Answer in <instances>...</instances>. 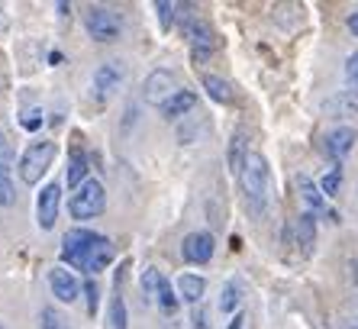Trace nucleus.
I'll return each instance as SVG.
<instances>
[{
	"label": "nucleus",
	"mask_w": 358,
	"mask_h": 329,
	"mask_svg": "<svg viewBox=\"0 0 358 329\" xmlns=\"http://www.w3.org/2000/svg\"><path fill=\"white\" fill-rule=\"evenodd\" d=\"M62 262L68 268H75V272L97 274L113 262V246H110L107 236H100L94 230H84V226H75V230H68L65 239H62Z\"/></svg>",
	"instance_id": "obj_1"
},
{
	"label": "nucleus",
	"mask_w": 358,
	"mask_h": 329,
	"mask_svg": "<svg viewBox=\"0 0 358 329\" xmlns=\"http://www.w3.org/2000/svg\"><path fill=\"white\" fill-rule=\"evenodd\" d=\"M242 194H245V204H249L252 214H265L268 206V194H271V168H268V158L262 152H252L245 168L239 174Z\"/></svg>",
	"instance_id": "obj_2"
},
{
	"label": "nucleus",
	"mask_w": 358,
	"mask_h": 329,
	"mask_svg": "<svg viewBox=\"0 0 358 329\" xmlns=\"http://www.w3.org/2000/svg\"><path fill=\"white\" fill-rule=\"evenodd\" d=\"M55 142L52 139H42V142H33V146H26V152L20 155L17 162V172H20V181L23 184H39L42 174L49 172V164L55 162Z\"/></svg>",
	"instance_id": "obj_3"
},
{
	"label": "nucleus",
	"mask_w": 358,
	"mask_h": 329,
	"mask_svg": "<svg viewBox=\"0 0 358 329\" xmlns=\"http://www.w3.org/2000/svg\"><path fill=\"white\" fill-rule=\"evenodd\" d=\"M68 210H71L75 220H97V216L107 210V190H103V184H100L97 178H87V181L71 194Z\"/></svg>",
	"instance_id": "obj_4"
},
{
	"label": "nucleus",
	"mask_w": 358,
	"mask_h": 329,
	"mask_svg": "<svg viewBox=\"0 0 358 329\" xmlns=\"http://www.w3.org/2000/svg\"><path fill=\"white\" fill-rule=\"evenodd\" d=\"M181 26H184V39L191 46V58L194 62H207L217 52V36H213L210 23L200 20L197 13H187V17H181Z\"/></svg>",
	"instance_id": "obj_5"
},
{
	"label": "nucleus",
	"mask_w": 358,
	"mask_h": 329,
	"mask_svg": "<svg viewBox=\"0 0 358 329\" xmlns=\"http://www.w3.org/2000/svg\"><path fill=\"white\" fill-rule=\"evenodd\" d=\"M84 29H87V36H91L94 42H117L123 23H120V17L110 7H87V13H84Z\"/></svg>",
	"instance_id": "obj_6"
},
{
	"label": "nucleus",
	"mask_w": 358,
	"mask_h": 329,
	"mask_svg": "<svg viewBox=\"0 0 358 329\" xmlns=\"http://www.w3.org/2000/svg\"><path fill=\"white\" fill-rule=\"evenodd\" d=\"M217 252V242L210 236L207 230H197V232H187L181 242V258L187 265H207Z\"/></svg>",
	"instance_id": "obj_7"
},
{
	"label": "nucleus",
	"mask_w": 358,
	"mask_h": 329,
	"mask_svg": "<svg viewBox=\"0 0 358 329\" xmlns=\"http://www.w3.org/2000/svg\"><path fill=\"white\" fill-rule=\"evenodd\" d=\"M59 206H62V184L52 181L42 188L39 200H36V220H39V230H52L55 220H59Z\"/></svg>",
	"instance_id": "obj_8"
},
{
	"label": "nucleus",
	"mask_w": 358,
	"mask_h": 329,
	"mask_svg": "<svg viewBox=\"0 0 358 329\" xmlns=\"http://www.w3.org/2000/svg\"><path fill=\"white\" fill-rule=\"evenodd\" d=\"M178 91H181V88H175V74L165 71V68H159V71H152L149 78H145V100L155 104L159 110L165 107Z\"/></svg>",
	"instance_id": "obj_9"
},
{
	"label": "nucleus",
	"mask_w": 358,
	"mask_h": 329,
	"mask_svg": "<svg viewBox=\"0 0 358 329\" xmlns=\"http://www.w3.org/2000/svg\"><path fill=\"white\" fill-rule=\"evenodd\" d=\"M355 139H358V132L352 130V126H336V130H329L323 136V155L339 164L342 158L355 148Z\"/></svg>",
	"instance_id": "obj_10"
},
{
	"label": "nucleus",
	"mask_w": 358,
	"mask_h": 329,
	"mask_svg": "<svg viewBox=\"0 0 358 329\" xmlns=\"http://www.w3.org/2000/svg\"><path fill=\"white\" fill-rule=\"evenodd\" d=\"M49 288L62 304H75L78 294H81V281L75 278V272H68V268L59 265V268H52L49 272Z\"/></svg>",
	"instance_id": "obj_11"
},
{
	"label": "nucleus",
	"mask_w": 358,
	"mask_h": 329,
	"mask_svg": "<svg viewBox=\"0 0 358 329\" xmlns=\"http://www.w3.org/2000/svg\"><path fill=\"white\" fill-rule=\"evenodd\" d=\"M123 65L120 62H103V65L94 71V91L100 97H110L113 91H120V84H123Z\"/></svg>",
	"instance_id": "obj_12"
},
{
	"label": "nucleus",
	"mask_w": 358,
	"mask_h": 329,
	"mask_svg": "<svg viewBox=\"0 0 358 329\" xmlns=\"http://www.w3.org/2000/svg\"><path fill=\"white\" fill-rule=\"evenodd\" d=\"M294 232H297L300 252H303V255H310V252H313V246H317V214L303 210V214L294 220Z\"/></svg>",
	"instance_id": "obj_13"
},
{
	"label": "nucleus",
	"mask_w": 358,
	"mask_h": 329,
	"mask_svg": "<svg viewBox=\"0 0 358 329\" xmlns=\"http://www.w3.org/2000/svg\"><path fill=\"white\" fill-rule=\"evenodd\" d=\"M249 142H245V132L236 130L233 132V139H229V152H226V164H229V172L239 178L242 168H245V162H249Z\"/></svg>",
	"instance_id": "obj_14"
},
{
	"label": "nucleus",
	"mask_w": 358,
	"mask_h": 329,
	"mask_svg": "<svg viewBox=\"0 0 358 329\" xmlns=\"http://www.w3.org/2000/svg\"><path fill=\"white\" fill-rule=\"evenodd\" d=\"M194 107H197V94L187 91V88H181V91L162 107V116H165V120H181V116H187Z\"/></svg>",
	"instance_id": "obj_15"
},
{
	"label": "nucleus",
	"mask_w": 358,
	"mask_h": 329,
	"mask_svg": "<svg viewBox=\"0 0 358 329\" xmlns=\"http://www.w3.org/2000/svg\"><path fill=\"white\" fill-rule=\"evenodd\" d=\"M297 188H300V197L307 204L310 214H323L326 210V194L320 190V184H313L307 174H297Z\"/></svg>",
	"instance_id": "obj_16"
},
{
	"label": "nucleus",
	"mask_w": 358,
	"mask_h": 329,
	"mask_svg": "<svg viewBox=\"0 0 358 329\" xmlns=\"http://www.w3.org/2000/svg\"><path fill=\"white\" fill-rule=\"evenodd\" d=\"M203 294H207V281L200 278V274H181V278H178V297H181V300L197 307L200 300H203Z\"/></svg>",
	"instance_id": "obj_17"
},
{
	"label": "nucleus",
	"mask_w": 358,
	"mask_h": 329,
	"mask_svg": "<svg viewBox=\"0 0 358 329\" xmlns=\"http://www.w3.org/2000/svg\"><path fill=\"white\" fill-rule=\"evenodd\" d=\"M84 178H87V152L84 148H75L71 152V158H68V168H65V181L68 188H81Z\"/></svg>",
	"instance_id": "obj_18"
},
{
	"label": "nucleus",
	"mask_w": 358,
	"mask_h": 329,
	"mask_svg": "<svg viewBox=\"0 0 358 329\" xmlns=\"http://www.w3.org/2000/svg\"><path fill=\"white\" fill-rule=\"evenodd\" d=\"M155 304H159V310L165 313V316H175L178 313V304H181V297H178V290L171 288V281L162 274L159 281V290H155Z\"/></svg>",
	"instance_id": "obj_19"
},
{
	"label": "nucleus",
	"mask_w": 358,
	"mask_h": 329,
	"mask_svg": "<svg viewBox=\"0 0 358 329\" xmlns=\"http://www.w3.org/2000/svg\"><path fill=\"white\" fill-rule=\"evenodd\" d=\"M200 84H203V91H207L210 97L217 100V104H229V100H233V91H229V84H226L220 74H203V78H200Z\"/></svg>",
	"instance_id": "obj_20"
},
{
	"label": "nucleus",
	"mask_w": 358,
	"mask_h": 329,
	"mask_svg": "<svg viewBox=\"0 0 358 329\" xmlns=\"http://www.w3.org/2000/svg\"><path fill=\"white\" fill-rule=\"evenodd\" d=\"M242 304V284L239 281H226L223 294H220V313H236Z\"/></svg>",
	"instance_id": "obj_21"
},
{
	"label": "nucleus",
	"mask_w": 358,
	"mask_h": 329,
	"mask_svg": "<svg viewBox=\"0 0 358 329\" xmlns=\"http://www.w3.org/2000/svg\"><path fill=\"white\" fill-rule=\"evenodd\" d=\"M329 110H339V116H355L358 113V94L355 91H342L339 97H333L326 104Z\"/></svg>",
	"instance_id": "obj_22"
},
{
	"label": "nucleus",
	"mask_w": 358,
	"mask_h": 329,
	"mask_svg": "<svg viewBox=\"0 0 358 329\" xmlns=\"http://www.w3.org/2000/svg\"><path fill=\"white\" fill-rule=\"evenodd\" d=\"M39 326L42 329H71V323H68V316L62 310H55V307H42L39 310Z\"/></svg>",
	"instance_id": "obj_23"
},
{
	"label": "nucleus",
	"mask_w": 358,
	"mask_h": 329,
	"mask_svg": "<svg viewBox=\"0 0 358 329\" xmlns=\"http://www.w3.org/2000/svg\"><path fill=\"white\" fill-rule=\"evenodd\" d=\"M110 329H126V300L120 294V284H117L113 300H110Z\"/></svg>",
	"instance_id": "obj_24"
},
{
	"label": "nucleus",
	"mask_w": 358,
	"mask_h": 329,
	"mask_svg": "<svg viewBox=\"0 0 358 329\" xmlns=\"http://www.w3.org/2000/svg\"><path fill=\"white\" fill-rule=\"evenodd\" d=\"M10 168H13V162H0V206L13 204V181H10Z\"/></svg>",
	"instance_id": "obj_25"
},
{
	"label": "nucleus",
	"mask_w": 358,
	"mask_h": 329,
	"mask_svg": "<svg viewBox=\"0 0 358 329\" xmlns=\"http://www.w3.org/2000/svg\"><path fill=\"white\" fill-rule=\"evenodd\" d=\"M339 188H342V168L336 164V168H329V174H326L323 181H320V190H323L326 197H336Z\"/></svg>",
	"instance_id": "obj_26"
},
{
	"label": "nucleus",
	"mask_w": 358,
	"mask_h": 329,
	"mask_svg": "<svg viewBox=\"0 0 358 329\" xmlns=\"http://www.w3.org/2000/svg\"><path fill=\"white\" fill-rule=\"evenodd\" d=\"M159 281H162V272H159V268H145V272H142L139 284H142V290H145V297H152V300H155V290H159Z\"/></svg>",
	"instance_id": "obj_27"
},
{
	"label": "nucleus",
	"mask_w": 358,
	"mask_h": 329,
	"mask_svg": "<svg viewBox=\"0 0 358 329\" xmlns=\"http://www.w3.org/2000/svg\"><path fill=\"white\" fill-rule=\"evenodd\" d=\"M155 10H159V23L162 29H171V23H175V13L181 10V4H168V0H162V4H155Z\"/></svg>",
	"instance_id": "obj_28"
},
{
	"label": "nucleus",
	"mask_w": 358,
	"mask_h": 329,
	"mask_svg": "<svg viewBox=\"0 0 358 329\" xmlns=\"http://www.w3.org/2000/svg\"><path fill=\"white\" fill-rule=\"evenodd\" d=\"M345 81H349V91L358 94V52L345 58Z\"/></svg>",
	"instance_id": "obj_29"
},
{
	"label": "nucleus",
	"mask_w": 358,
	"mask_h": 329,
	"mask_svg": "<svg viewBox=\"0 0 358 329\" xmlns=\"http://www.w3.org/2000/svg\"><path fill=\"white\" fill-rule=\"evenodd\" d=\"M84 294H87V313H97V304H100V288L97 281H84Z\"/></svg>",
	"instance_id": "obj_30"
},
{
	"label": "nucleus",
	"mask_w": 358,
	"mask_h": 329,
	"mask_svg": "<svg viewBox=\"0 0 358 329\" xmlns=\"http://www.w3.org/2000/svg\"><path fill=\"white\" fill-rule=\"evenodd\" d=\"M191 326H194V329H210L207 307H203V304H197V307H194V313H191Z\"/></svg>",
	"instance_id": "obj_31"
},
{
	"label": "nucleus",
	"mask_w": 358,
	"mask_h": 329,
	"mask_svg": "<svg viewBox=\"0 0 358 329\" xmlns=\"http://www.w3.org/2000/svg\"><path fill=\"white\" fill-rule=\"evenodd\" d=\"M0 162H13V152H10V142L3 136V130H0Z\"/></svg>",
	"instance_id": "obj_32"
},
{
	"label": "nucleus",
	"mask_w": 358,
	"mask_h": 329,
	"mask_svg": "<svg viewBox=\"0 0 358 329\" xmlns=\"http://www.w3.org/2000/svg\"><path fill=\"white\" fill-rule=\"evenodd\" d=\"M39 123H42V113H39V110H29V113L23 116V126H26V130H36Z\"/></svg>",
	"instance_id": "obj_33"
},
{
	"label": "nucleus",
	"mask_w": 358,
	"mask_h": 329,
	"mask_svg": "<svg viewBox=\"0 0 358 329\" xmlns=\"http://www.w3.org/2000/svg\"><path fill=\"white\" fill-rule=\"evenodd\" d=\"M349 33L358 39V10H355V13H349Z\"/></svg>",
	"instance_id": "obj_34"
},
{
	"label": "nucleus",
	"mask_w": 358,
	"mask_h": 329,
	"mask_svg": "<svg viewBox=\"0 0 358 329\" xmlns=\"http://www.w3.org/2000/svg\"><path fill=\"white\" fill-rule=\"evenodd\" d=\"M242 323H245V320H242V313H236L233 323H229V329H242Z\"/></svg>",
	"instance_id": "obj_35"
}]
</instances>
